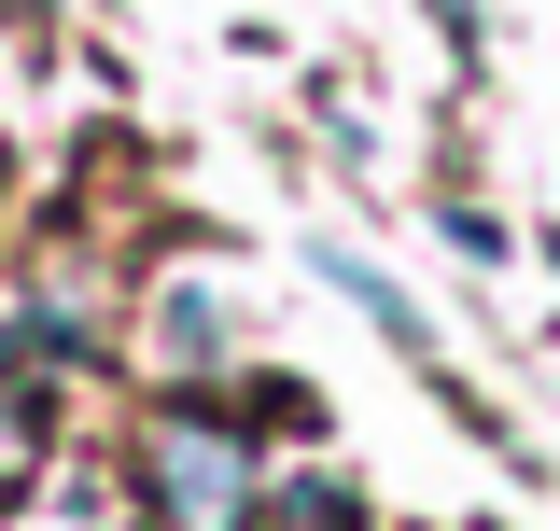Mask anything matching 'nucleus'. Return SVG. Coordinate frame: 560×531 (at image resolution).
Returning <instances> with one entry per match:
<instances>
[{
    "label": "nucleus",
    "mask_w": 560,
    "mask_h": 531,
    "mask_svg": "<svg viewBox=\"0 0 560 531\" xmlns=\"http://www.w3.org/2000/svg\"><path fill=\"white\" fill-rule=\"evenodd\" d=\"M210 350H224V308L210 294H168V364H210Z\"/></svg>",
    "instance_id": "7ed1b4c3"
},
{
    "label": "nucleus",
    "mask_w": 560,
    "mask_h": 531,
    "mask_svg": "<svg viewBox=\"0 0 560 531\" xmlns=\"http://www.w3.org/2000/svg\"><path fill=\"white\" fill-rule=\"evenodd\" d=\"M140 489H154V531H253L267 489H253V434L210 420V405H168L140 434Z\"/></svg>",
    "instance_id": "f257e3e1"
},
{
    "label": "nucleus",
    "mask_w": 560,
    "mask_h": 531,
    "mask_svg": "<svg viewBox=\"0 0 560 531\" xmlns=\"http://www.w3.org/2000/svg\"><path fill=\"white\" fill-rule=\"evenodd\" d=\"M0 14H14V28H43V0H0Z\"/></svg>",
    "instance_id": "39448f33"
},
{
    "label": "nucleus",
    "mask_w": 560,
    "mask_h": 531,
    "mask_svg": "<svg viewBox=\"0 0 560 531\" xmlns=\"http://www.w3.org/2000/svg\"><path fill=\"white\" fill-rule=\"evenodd\" d=\"M267 531H364V504L323 489V475H294V489H267Z\"/></svg>",
    "instance_id": "f03ea898"
},
{
    "label": "nucleus",
    "mask_w": 560,
    "mask_h": 531,
    "mask_svg": "<svg viewBox=\"0 0 560 531\" xmlns=\"http://www.w3.org/2000/svg\"><path fill=\"white\" fill-rule=\"evenodd\" d=\"M434 28H448V57H477V0H434Z\"/></svg>",
    "instance_id": "20e7f679"
}]
</instances>
